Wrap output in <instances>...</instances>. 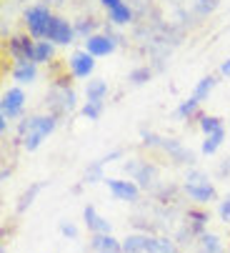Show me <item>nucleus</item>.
I'll list each match as a JSON object with an SVG mask.
<instances>
[{
    "label": "nucleus",
    "instance_id": "4be33fe9",
    "mask_svg": "<svg viewBox=\"0 0 230 253\" xmlns=\"http://www.w3.org/2000/svg\"><path fill=\"white\" fill-rule=\"evenodd\" d=\"M198 253H223V243H220V238L215 236V233H203V236H198Z\"/></svg>",
    "mask_w": 230,
    "mask_h": 253
},
{
    "label": "nucleus",
    "instance_id": "2eb2a0df",
    "mask_svg": "<svg viewBox=\"0 0 230 253\" xmlns=\"http://www.w3.org/2000/svg\"><path fill=\"white\" fill-rule=\"evenodd\" d=\"M208 221H210V215L203 208H188V213H185V226H188L190 236H203L208 228Z\"/></svg>",
    "mask_w": 230,
    "mask_h": 253
},
{
    "label": "nucleus",
    "instance_id": "c85d7f7f",
    "mask_svg": "<svg viewBox=\"0 0 230 253\" xmlns=\"http://www.w3.org/2000/svg\"><path fill=\"white\" fill-rule=\"evenodd\" d=\"M198 126H200V130H203L205 135H210V133L225 128V126H223V118H218V116H200V118H198Z\"/></svg>",
    "mask_w": 230,
    "mask_h": 253
},
{
    "label": "nucleus",
    "instance_id": "f257e3e1",
    "mask_svg": "<svg viewBox=\"0 0 230 253\" xmlns=\"http://www.w3.org/2000/svg\"><path fill=\"white\" fill-rule=\"evenodd\" d=\"M58 121H60V118H55L53 113L25 118V121L20 123V128H18V140H20V146H23L28 153L38 151V148L43 146V140L58 128Z\"/></svg>",
    "mask_w": 230,
    "mask_h": 253
},
{
    "label": "nucleus",
    "instance_id": "aec40b11",
    "mask_svg": "<svg viewBox=\"0 0 230 253\" xmlns=\"http://www.w3.org/2000/svg\"><path fill=\"white\" fill-rule=\"evenodd\" d=\"M148 253H175V246L168 236H150L148 233Z\"/></svg>",
    "mask_w": 230,
    "mask_h": 253
},
{
    "label": "nucleus",
    "instance_id": "6e6552de",
    "mask_svg": "<svg viewBox=\"0 0 230 253\" xmlns=\"http://www.w3.org/2000/svg\"><path fill=\"white\" fill-rule=\"evenodd\" d=\"M103 183L108 186V191L118 198V201H125V203H135L138 196H140V188L133 180H118V178H105Z\"/></svg>",
    "mask_w": 230,
    "mask_h": 253
},
{
    "label": "nucleus",
    "instance_id": "7c9ffc66",
    "mask_svg": "<svg viewBox=\"0 0 230 253\" xmlns=\"http://www.w3.org/2000/svg\"><path fill=\"white\" fill-rule=\"evenodd\" d=\"M75 35H80V38H90V35H95V23L93 20H78L75 23Z\"/></svg>",
    "mask_w": 230,
    "mask_h": 253
},
{
    "label": "nucleus",
    "instance_id": "72a5a7b5",
    "mask_svg": "<svg viewBox=\"0 0 230 253\" xmlns=\"http://www.w3.org/2000/svg\"><path fill=\"white\" fill-rule=\"evenodd\" d=\"M220 76H225V78H228V76H230V58H228V60H223V63H220Z\"/></svg>",
    "mask_w": 230,
    "mask_h": 253
},
{
    "label": "nucleus",
    "instance_id": "f03ea898",
    "mask_svg": "<svg viewBox=\"0 0 230 253\" xmlns=\"http://www.w3.org/2000/svg\"><path fill=\"white\" fill-rule=\"evenodd\" d=\"M183 191H185V196H188L190 201H195L198 206H205V203H210V201L218 198V191H215V186L210 183L208 173H203V170H198V168H193V170L185 173Z\"/></svg>",
    "mask_w": 230,
    "mask_h": 253
},
{
    "label": "nucleus",
    "instance_id": "5701e85b",
    "mask_svg": "<svg viewBox=\"0 0 230 253\" xmlns=\"http://www.w3.org/2000/svg\"><path fill=\"white\" fill-rule=\"evenodd\" d=\"M198 105H200V103H198L193 95H190V98H185V100H183V103L175 108L173 118H175V121H190V118H193V116L198 113Z\"/></svg>",
    "mask_w": 230,
    "mask_h": 253
},
{
    "label": "nucleus",
    "instance_id": "412c9836",
    "mask_svg": "<svg viewBox=\"0 0 230 253\" xmlns=\"http://www.w3.org/2000/svg\"><path fill=\"white\" fill-rule=\"evenodd\" d=\"M180 3H183V8H185L188 13L208 15V13H213V10H215L218 0H180Z\"/></svg>",
    "mask_w": 230,
    "mask_h": 253
},
{
    "label": "nucleus",
    "instance_id": "20e7f679",
    "mask_svg": "<svg viewBox=\"0 0 230 253\" xmlns=\"http://www.w3.org/2000/svg\"><path fill=\"white\" fill-rule=\"evenodd\" d=\"M123 170L130 175L133 183H138V188H153L158 183V166L150 161H140V158H130L128 163H123Z\"/></svg>",
    "mask_w": 230,
    "mask_h": 253
},
{
    "label": "nucleus",
    "instance_id": "ddd939ff",
    "mask_svg": "<svg viewBox=\"0 0 230 253\" xmlns=\"http://www.w3.org/2000/svg\"><path fill=\"white\" fill-rule=\"evenodd\" d=\"M83 221H85V228L93 236H108L110 233V223L103 218V215L95 211V206H90V203L83 208Z\"/></svg>",
    "mask_w": 230,
    "mask_h": 253
},
{
    "label": "nucleus",
    "instance_id": "f3484780",
    "mask_svg": "<svg viewBox=\"0 0 230 253\" xmlns=\"http://www.w3.org/2000/svg\"><path fill=\"white\" fill-rule=\"evenodd\" d=\"M10 76L15 83H33L38 78V65L33 60H23V63H13Z\"/></svg>",
    "mask_w": 230,
    "mask_h": 253
},
{
    "label": "nucleus",
    "instance_id": "393cba45",
    "mask_svg": "<svg viewBox=\"0 0 230 253\" xmlns=\"http://www.w3.org/2000/svg\"><path fill=\"white\" fill-rule=\"evenodd\" d=\"M223 140H225V128H220V130H215V133L205 135L200 151H203L205 156H213V153H218V148L223 146Z\"/></svg>",
    "mask_w": 230,
    "mask_h": 253
},
{
    "label": "nucleus",
    "instance_id": "423d86ee",
    "mask_svg": "<svg viewBox=\"0 0 230 253\" xmlns=\"http://www.w3.org/2000/svg\"><path fill=\"white\" fill-rule=\"evenodd\" d=\"M75 38H78V35H75V25H70L60 15H53V20L48 25V33H45V41H50L55 45H70Z\"/></svg>",
    "mask_w": 230,
    "mask_h": 253
},
{
    "label": "nucleus",
    "instance_id": "f704fd0d",
    "mask_svg": "<svg viewBox=\"0 0 230 253\" xmlns=\"http://www.w3.org/2000/svg\"><path fill=\"white\" fill-rule=\"evenodd\" d=\"M100 3H103L108 10H113V8H118V5L123 3V0H100Z\"/></svg>",
    "mask_w": 230,
    "mask_h": 253
},
{
    "label": "nucleus",
    "instance_id": "9b49d317",
    "mask_svg": "<svg viewBox=\"0 0 230 253\" xmlns=\"http://www.w3.org/2000/svg\"><path fill=\"white\" fill-rule=\"evenodd\" d=\"M68 65H70V73L75 78H90L93 70H95V58L88 50H75L68 58Z\"/></svg>",
    "mask_w": 230,
    "mask_h": 253
},
{
    "label": "nucleus",
    "instance_id": "9d476101",
    "mask_svg": "<svg viewBox=\"0 0 230 253\" xmlns=\"http://www.w3.org/2000/svg\"><path fill=\"white\" fill-rule=\"evenodd\" d=\"M33 53H35V41H30L28 35H13L8 41V55L13 58V63L33 60Z\"/></svg>",
    "mask_w": 230,
    "mask_h": 253
},
{
    "label": "nucleus",
    "instance_id": "cd10ccee",
    "mask_svg": "<svg viewBox=\"0 0 230 253\" xmlns=\"http://www.w3.org/2000/svg\"><path fill=\"white\" fill-rule=\"evenodd\" d=\"M150 78H153V70H150L148 65H138V68H133L130 73H128L130 85H145Z\"/></svg>",
    "mask_w": 230,
    "mask_h": 253
},
{
    "label": "nucleus",
    "instance_id": "39448f33",
    "mask_svg": "<svg viewBox=\"0 0 230 253\" xmlns=\"http://www.w3.org/2000/svg\"><path fill=\"white\" fill-rule=\"evenodd\" d=\"M50 20H53V13L45 5H33V8L25 10V25H28V33L33 35V38L45 41V33H48Z\"/></svg>",
    "mask_w": 230,
    "mask_h": 253
},
{
    "label": "nucleus",
    "instance_id": "473e14b6",
    "mask_svg": "<svg viewBox=\"0 0 230 253\" xmlns=\"http://www.w3.org/2000/svg\"><path fill=\"white\" fill-rule=\"evenodd\" d=\"M60 233H63L65 238H78V226L70 223V221H63V223H60Z\"/></svg>",
    "mask_w": 230,
    "mask_h": 253
},
{
    "label": "nucleus",
    "instance_id": "a211bd4d",
    "mask_svg": "<svg viewBox=\"0 0 230 253\" xmlns=\"http://www.w3.org/2000/svg\"><path fill=\"white\" fill-rule=\"evenodd\" d=\"M45 188V180H40V183H30L20 196H18V203H15V213H25L30 206H33V201H35V196L40 193Z\"/></svg>",
    "mask_w": 230,
    "mask_h": 253
},
{
    "label": "nucleus",
    "instance_id": "0eeeda50",
    "mask_svg": "<svg viewBox=\"0 0 230 253\" xmlns=\"http://www.w3.org/2000/svg\"><path fill=\"white\" fill-rule=\"evenodd\" d=\"M23 105H25V93L15 85V88H8L3 93V98H0V118H18L23 113Z\"/></svg>",
    "mask_w": 230,
    "mask_h": 253
},
{
    "label": "nucleus",
    "instance_id": "a878e982",
    "mask_svg": "<svg viewBox=\"0 0 230 253\" xmlns=\"http://www.w3.org/2000/svg\"><path fill=\"white\" fill-rule=\"evenodd\" d=\"M53 43L50 41H35V53H33V63L40 65V63H48L53 60Z\"/></svg>",
    "mask_w": 230,
    "mask_h": 253
},
{
    "label": "nucleus",
    "instance_id": "4468645a",
    "mask_svg": "<svg viewBox=\"0 0 230 253\" xmlns=\"http://www.w3.org/2000/svg\"><path fill=\"white\" fill-rule=\"evenodd\" d=\"M85 50L93 55V58H103V55H110L115 50V38H110V35H90V38L85 41Z\"/></svg>",
    "mask_w": 230,
    "mask_h": 253
},
{
    "label": "nucleus",
    "instance_id": "bb28decb",
    "mask_svg": "<svg viewBox=\"0 0 230 253\" xmlns=\"http://www.w3.org/2000/svg\"><path fill=\"white\" fill-rule=\"evenodd\" d=\"M108 18H110V23H115V25H128V23L133 20V10H130L125 3H120L118 8L108 10Z\"/></svg>",
    "mask_w": 230,
    "mask_h": 253
},
{
    "label": "nucleus",
    "instance_id": "dca6fc26",
    "mask_svg": "<svg viewBox=\"0 0 230 253\" xmlns=\"http://www.w3.org/2000/svg\"><path fill=\"white\" fill-rule=\"evenodd\" d=\"M90 248L95 253H123V241H118L113 233H108V236H90Z\"/></svg>",
    "mask_w": 230,
    "mask_h": 253
},
{
    "label": "nucleus",
    "instance_id": "b1692460",
    "mask_svg": "<svg viewBox=\"0 0 230 253\" xmlns=\"http://www.w3.org/2000/svg\"><path fill=\"white\" fill-rule=\"evenodd\" d=\"M215 76H203L198 83H195V88H193V98L198 100V103H203V100H208V95L213 93V88H215Z\"/></svg>",
    "mask_w": 230,
    "mask_h": 253
},
{
    "label": "nucleus",
    "instance_id": "c756f323",
    "mask_svg": "<svg viewBox=\"0 0 230 253\" xmlns=\"http://www.w3.org/2000/svg\"><path fill=\"white\" fill-rule=\"evenodd\" d=\"M103 108H105V103H88V100H85V105L80 108V113H83V118H88V121H98V118L103 116Z\"/></svg>",
    "mask_w": 230,
    "mask_h": 253
},
{
    "label": "nucleus",
    "instance_id": "7ed1b4c3",
    "mask_svg": "<svg viewBox=\"0 0 230 253\" xmlns=\"http://www.w3.org/2000/svg\"><path fill=\"white\" fill-rule=\"evenodd\" d=\"M45 105H48V111L55 118H63V116H68V113L75 111V90L70 88V81L68 78L53 83V88L45 95Z\"/></svg>",
    "mask_w": 230,
    "mask_h": 253
},
{
    "label": "nucleus",
    "instance_id": "2f4dec72",
    "mask_svg": "<svg viewBox=\"0 0 230 253\" xmlns=\"http://www.w3.org/2000/svg\"><path fill=\"white\" fill-rule=\"evenodd\" d=\"M218 215H220V221H223V223H230V196L220 201V206H218Z\"/></svg>",
    "mask_w": 230,
    "mask_h": 253
},
{
    "label": "nucleus",
    "instance_id": "1a4fd4ad",
    "mask_svg": "<svg viewBox=\"0 0 230 253\" xmlns=\"http://www.w3.org/2000/svg\"><path fill=\"white\" fill-rule=\"evenodd\" d=\"M158 151H163L170 161H175V163H183V166H193L195 163V156L190 153L180 140H175V138H163L160 140V148Z\"/></svg>",
    "mask_w": 230,
    "mask_h": 253
},
{
    "label": "nucleus",
    "instance_id": "6ab92c4d",
    "mask_svg": "<svg viewBox=\"0 0 230 253\" xmlns=\"http://www.w3.org/2000/svg\"><path fill=\"white\" fill-rule=\"evenodd\" d=\"M85 98H88V103H105V98H108V81H103V78L88 81Z\"/></svg>",
    "mask_w": 230,
    "mask_h": 253
},
{
    "label": "nucleus",
    "instance_id": "f8f14e48",
    "mask_svg": "<svg viewBox=\"0 0 230 253\" xmlns=\"http://www.w3.org/2000/svg\"><path fill=\"white\" fill-rule=\"evenodd\" d=\"M123 156V151H110L108 156H103V158H98V161H93L88 168H85V173H83V183H100V180H105V175H103V168H105V163H113L115 158H120Z\"/></svg>",
    "mask_w": 230,
    "mask_h": 253
}]
</instances>
